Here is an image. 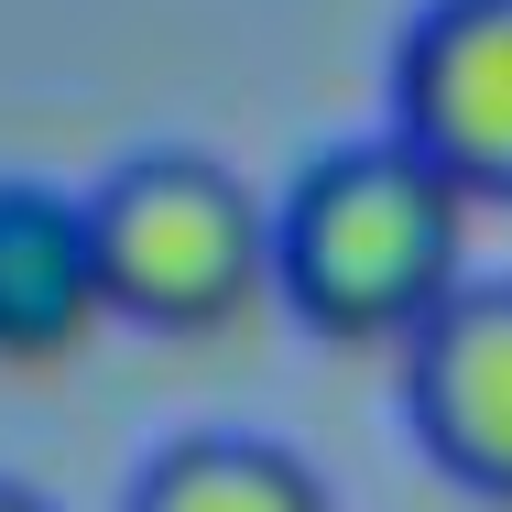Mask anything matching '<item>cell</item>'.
<instances>
[{
	"mask_svg": "<svg viewBox=\"0 0 512 512\" xmlns=\"http://www.w3.org/2000/svg\"><path fill=\"white\" fill-rule=\"evenodd\" d=\"M469 284V197L404 131L338 142L273 207V295L338 349H404Z\"/></svg>",
	"mask_w": 512,
	"mask_h": 512,
	"instance_id": "6da1fadb",
	"label": "cell"
},
{
	"mask_svg": "<svg viewBox=\"0 0 512 512\" xmlns=\"http://www.w3.org/2000/svg\"><path fill=\"white\" fill-rule=\"evenodd\" d=\"M109 316L153 338H218L273 295V218L207 153H131L88 197Z\"/></svg>",
	"mask_w": 512,
	"mask_h": 512,
	"instance_id": "7a4b0ae2",
	"label": "cell"
},
{
	"mask_svg": "<svg viewBox=\"0 0 512 512\" xmlns=\"http://www.w3.org/2000/svg\"><path fill=\"white\" fill-rule=\"evenodd\" d=\"M393 131L469 207H512V0H425L393 55Z\"/></svg>",
	"mask_w": 512,
	"mask_h": 512,
	"instance_id": "3957f363",
	"label": "cell"
},
{
	"mask_svg": "<svg viewBox=\"0 0 512 512\" xmlns=\"http://www.w3.org/2000/svg\"><path fill=\"white\" fill-rule=\"evenodd\" d=\"M404 414L458 491L512 512V284H458L404 338Z\"/></svg>",
	"mask_w": 512,
	"mask_h": 512,
	"instance_id": "277c9868",
	"label": "cell"
},
{
	"mask_svg": "<svg viewBox=\"0 0 512 512\" xmlns=\"http://www.w3.org/2000/svg\"><path fill=\"white\" fill-rule=\"evenodd\" d=\"M99 316H109V284H99L88 197H66L44 175H0V360L44 371Z\"/></svg>",
	"mask_w": 512,
	"mask_h": 512,
	"instance_id": "5b68a950",
	"label": "cell"
},
{
	"mask_svg": "<svg viewBox=\"0 0 512 512\" xmlns=\"http://www.w3.org/2000/svg\"><path fill=\"white\" fill-rule=\"evenodd\" d=\"M131 512H338V491L273 436H175L131 480Z\"/></svg>",
	"mask_w": 512,
	"mask_h": 512,
	"instance_id": "8992f818",
	"label": "cell"
},
{
	"mask_svg": "<svg viewBox=\"0 0 512 512\" xmlns=\"http://www.w3.org/2000/svg\"><path fill=\"white\" fill-rule=\"evenodd\" d=\"M0 512H55L44 491H22V480H0Z\"/></svg>",
	"mask_w": 512,
	"mask_h": 512,
	"instance_id": "52a82bcc",
	"label": "cell"
}]
</instances>
